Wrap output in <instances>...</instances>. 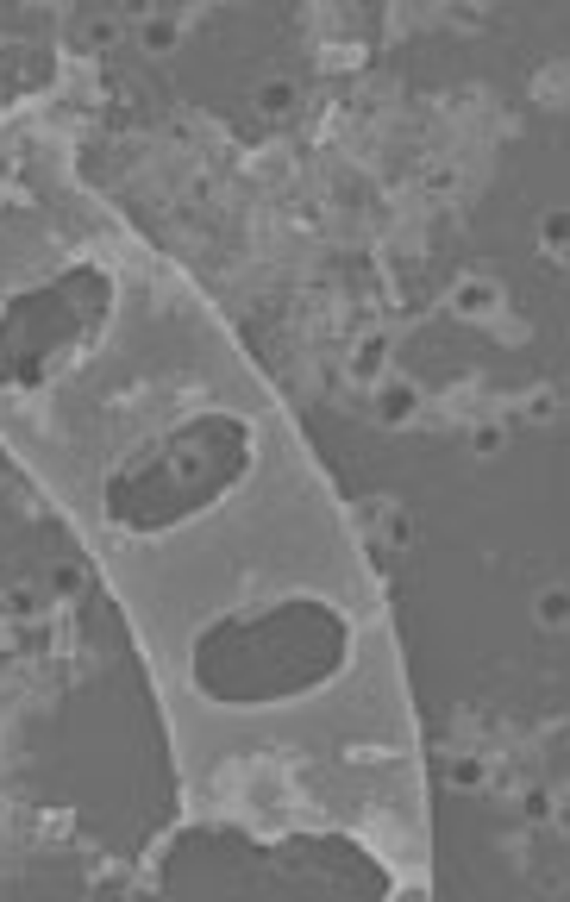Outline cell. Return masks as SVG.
Here are the masks:
<instances>
[{"label": "cell", "instance_id": "1", "mask_svg": "<svg viewBox=\"0 0 570 902\" xmlns=\"http://www.w3.org/2000/svg\"><path fill=\"white\" fill-rule=\"evenodd\" d=\"M495 301H502V282H489V276H464V282L451 288V307H457L464 320H489Z\"/></svg>", "mask_w": 570, "mask_h": 902}, {"label": "cell", "instance_id": "2", "mask_svg": "<svg viewBox=\"0 0 570 902\" xmlns=\"http://www.w3.org/2000/svg\"><path fill=\"white\" fill-rule=\"evenodd\" d=\"M414 401H421V388H414V383H383V388H376V414H383V420H408V414H414Z\"/></svg>", "mask_w": 570, "mask_h": 902}, {"label": "cell", "instance_id": "3", "mask_svg": "<svg viewBox=\"0 0 570 902\" xmlns=\"http://www.w3.org/2000/svg\"><path fill=\"white\" fill-rule=\"evenodd\" d=\"M176 38H182V19H169V13H150V19H144V44H150V50H176Z\"/></svg>", "mask_w": 570, "mask_h": 902}, {"label": "cell", "instance_id": "4", "mask_svg": "<svg viewBox=\"0 0 570 902\" xmlns=\"http://www.w3.org/2000/svg\"><path fill=\"white\" fill-rule=\"evenodd\" d=\"M82 38H88L95 50H107V44H120V38H126V19H113V13H107V19H88V25H82Z\"/></svg>", "mask_w": 570, "mask_h": 902}, {"label": "cell", "instance_id": "5", "mask_svg": "<svg viewBox=\"0 0 570 902\" xmlns=\"http://www.w3.org/2000/svg\"><path fill=\"white\" fill-rule=\"evenodd\" d=\"M258 101H264L270 114H288V107H294V82H264V95H258Z\"/></svg>", "mask_w": 570, "mask_h": 902}, {"label": "cell", "instance_id": "6", "mask_svg": "<svg viewBox=\"0 0 570 902\" xmlns=\"http://www.w3.org/2000/svg\"><path fill=\"white\" fill-rule=\"evenodd\" d=\"M383 339H364V351H357V377H383Z\"/></svg>", "mask_w": 570, "mask_h": 902}, {"label": "cell", "instance_id": "7", "mask_svg": "<svg viewBox=\"0 0 570 902\" xmlns=\"http://www.w3.org/2000/svg\"><path fill=\"white\" fill-rule=\"evenodd\" d=\"M539 627H565V589H552V596H539Z\"/></svg>", "mask_w": 570, "mask_h": 902}, {"label": "cell", "instance_id": "8", "mask_svg": "<svg viewBox=\"0 0 570 902\" xmlns=\"http://www.w3.org/2000/svg\"><path fill=\"white\" fill-rule=\"evenodd\" d=\"M50 589H57V596H76V589H82V564H57Z\"/></svg>", "mask_w": 570, "mask_h": 902}, {"label": "cell", "instance_id": "9", "mask_svg": "<svg viewBox=\"0 0 570 902\" xmlns=\"http://www.w3.org/2000/svg\"><path fill=\"white\" fill-rule=\"evenodd\" d=\"M451 783H457V789H476V783H483V765H476V759H457V765H451Z\"/></svg>", "mask_w": 570, "mask_h": 902}, {"label": "cell", "instance_id": "10", "mask_svg": "<svg viewBox=\"0 0 570 902\" xmlns=\"http://www.w3.org/2000/svg\"><path fill=\"white\" fill-rule=\"evenodd\" d=\"M376 520H383V533H389V539H408V515H395V508H376Z\"/></svg>", "mask_w": 570, "mask_h": 902}, {"label": "cell", "instance_id": "11", "mask_svg": "<svg viewBox=\"0 0 570 902\" xmlns=\"http://www.w3.org/2000/svg\"><path fill=\"white\" fill-rule=\"evenodd\" d=\"M32 608H38V596H32V589H13V596H6V615H19V621H25Z\"/></svg>", "mask_w": 570, "mask_h": 902}, {"label": "cell", "instance_id": "12", "mask_svg": "<svg viewBox=\"0 0 570 902\" xmlns=\"http://www.w3.org/2000/svg\"><path fill=\"white\" fill-rule=\"evenodd\" d=\"M527 815L546 821V815H552V796H546V789H527Z\"/></svg>", "mask_w": 570, "mask_h": 902}, {"label": "cell", "instance_id": "13", "mask_svg": "<svg viewBox=\"0 0 570 902\" xmlns=\"http://www.w3.org/2000/svg\"><path fill=\"white\" fill-rule=\"evenodd\" d=\"M470 445H476V451H495V445H502V426H476V439H470Z\"/></svg>", "mask_w": 570, "mask_h": 902}]
</instances>
